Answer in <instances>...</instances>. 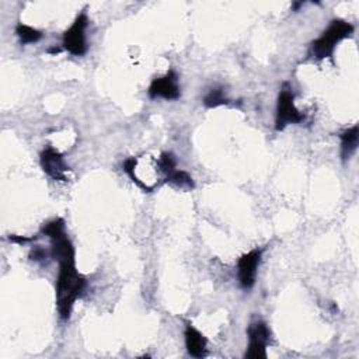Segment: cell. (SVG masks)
Masks as SVG:
<instances>
[{
	"instance_id": "obj_16",
	"label": "cell",
	"mask_w": 359,
	"mask_h": 359,
	"mask_svg": "<svg viewBox=\"0 0 359 359\" xmlns=\"http://www.w3.org/2000/svg\"><path fill=\"white\" fill-rule=\"evenodd\" d=\"M303 4H304L303 1H297V3H293V4H292V10H293V11H299V8H300Z\"/></svg>"
},
{
	"instance_id": "obj_9",
	"label": "cell",
	"mask_w": 359,
	"mask_h": 359,
	"mask_svg": "<svg viewBox=\"0 0 359 359\" xmlns=\"http://www.w3.org/2000/svg\"><path fill=\"white\" fill-rule=\"evenodd\" d=\"M39 164L43 172L53 181L65 182L69 180L67 172L70 171V167L66 164L63 154L57 149L46 146L39 154Z\"/></svg>"
},
{
	"instance_id": "obj_10",
	"label": "cell",
	"mask_w": 359,
	"mask_h": 359,
	"mask_svg": "<svg viewBox=\"0 0 359 359\" xmlns=\"http://www.w3.org/2000/svg\"><path fill=\"white\" fill-rule=\"evenodd\" d=\"M184 341L187 352L196 359H202L208 355V339L206 337L195 328L191 323L185 324L184 330Z\"/></svg>"
},
{
	"instance_id": "obj_2",
	"label": "cell",
	"mask_w": 359,
	"mask_h": 359,
	"mask_svg": "<svg viewBox=\"0 0 359 359\" xmlns=\"http://www.w3.org/2000/svg\"><path fill=\"white\" fill-rule=\"evenodd\" d=\"M355 27L341 18H334L330 21L328 27L321 32L318 38H316L310 43L309 56L314 60H323L325 57H332L337 45L345 39L352 36Z\"/></svg>"
},
{
	"instance_id": "obj_8",
	"label": "cell",
	"mask_w": 359,
	"mask_h": 359,
	"mask_svg": "<svg viewBox=\"0 0 359 359\" xmlns=\"http://www.w3.org/2000/svg\"><path fill=\"white\" fill-rule=\"evenodd\" d=\"M150 98H164L167 101H175L181 97V87L178 83V74L170 69L165 74L154 77L147 88Z\"/></svg>"
},
{
	"instance_id": "obj_15",
	"label": "cell",
	"mask_w": 359,
	"mask_h": 359,
	"mask_svg": "<svg viewBox=\"0 0 359 359\" xmlns=\"http://www.w3.org/2000/svg\"><path fill=\"white\" fill-rule=\"evenodd\" d=\"M36 237H24V236H17V234H10L8 241L15 243V244H25L29 241H35Z\"/></svg>"
},
{
	"instance_id": "obj_17",
	"label": "cell",
	"mask_w": 359,
	"mask_h": 359,
	"mask_svg": "<svg viewBox=\"0 0 359 359\" xmlns=\"http://www.w3.org/2000/svg\"><path fill=\"white\" fill-rule=\"evenodd\" d=\"M62 50V48H56V46H53V48H49L48 49V53H59Z\"/></svg>"
},
{
	"instance_id": "obj_7",
	"label": "cell",
	"mask_w": 359,
	"mask_h": 359,
	"mask_svg": "<svg viewBox=\"0 0 359 359\" xmlns=\"http://www.w3.org/2000/svg\"><path fill=\"white\" fill-rule=\"evenodd\" d=\"M262 259V248H252L243 254L237 261V278L244 290H250L255 285L257 271Z\"/></svg>"
},
{
	"instance_id": "obj_6",
	"label": "cell",
	"mask_w": 359,
	"mask_h": 359,
	"mask_svg": "<svg viewBox=\"0 0 359 359\" xmlns=\"http://www.w3.org/2000/svg\"><path fill=\"white\" fill-rule=\"evenodd\" d=\"M157 164L164 182H171L185 189L195 188V182L192 177L187 171L177 168V158L171 151H163L157 158Z\"/></svg>"
},
{
	"instance_id": "obj_4",
	"label": "cell",
	"mask_w": 359,
	"mask_h": 359,
	"mask_svg": "<svg viewBox=\"0 0 359 359\" xmlns=\"http://www.w3.org/2000/svg\"><path fill=\"white\" fill-rule=\"evenodd\" d=\"M87 27H88V17H87V13L84 8L76 15L72 25L63 32L62 49L67 50L73 56L86 55V52L88 49L87 36H86Z\"/></svg>"
},
{
	"instance_id": "obj_14",
	"label": "cell",
	"mask_w": 359,
	"mask_h": 359,
	"mask_svg": "<svg viewBox=\"0 0 359 359\" xmlns=\"http://www.w3.org/2000/svg\"><path fill=\"white\" fill-rule=\"evenodd\" d=\"M46 258V251L41 248L39 245H34L29 252V259L31 261H43Z\"/></svg>"
},
{
	"instance_id": "obj_1",
	"label": "cell",
	"mask_w": 359,
	"mask_h": 359,
	"mask_svg": "<svg viewBox=\"0 0 359 359\" xmlns=\"http://www.w3.org/2000/svg\"><path fill=\"white\" fill-rule=\"evenodd\" d=\"M41 234L50 240V255L59 264L55 283L56 307L60 320L67 321L74 303L86 293L87 279L76 266L74 245L66 233V224L62 217L42 224Z\"/></svg>"
},
{
	"instance_id": "obj_5",
	"label": "cell",
	"mask_w": 359,
	"mask_h": 359,
	"mask_svg": "<svg viewBox=\"0 0 359 359\" xmlns=\"http://www.w3.org/2000/svg\"><path fill=\"white\" fill-rule=\"evenodd\" d=\"M271 330L264 321H254L247 328L248 337V349L245 351V358L248 359H265L266 346L271 342Z\"/></svg>"
},
{
	"instance_id": "obj_13",
	"label": "cell",
	"mask_w": 359,
	"mask_h": 359,
	"mask_svg": "<svg viewBox=\"0 0 359 359\" xmlns=\"http://www.w3.org/2000/svg\"><path fill=\"white\" fill-rule=\"evenodd\" d=\"M227 104H230V98L226 95L223 87H213L203 97V105L208 108H216Z\"/></svg>"
},
{
	"instance_id": "obj_3",
	"label": "cell",
	"mask_w": 359,
	"mask_h": 359,
	"mask_svg": "<svg viewBox=\"0 0 359 359\" xmlns=\"http://www.w3.org/2000/svg\"><path fill=\"white\" fill-rule=\"evenodd\" d=\"M306 115L294 105V93L287 83H283L278 100H276V114H275V130L280 132L287 125L304 122Z\"/></svg>"
},
{
	"instance_id": "obj_12",
	"label": "cell",
	"mask_w": 359,
	"mask_h": 359,
	"mask_svg": "<svg viewBox=\"0 0 359 359\" xmlns=\"http://www.w3.org/2000/svg\"><path fill=\"white\" fill-rule=\"evenodd\" d=\"M15 35L18 36L20 39V43L21 45H29V43H36L38 41L42 39L43 34L42 31L31 27V25H27L24 22H18L15 25Z\"/></svg>"
},
{
	"instance_id": "obj_11",
	"label": "cell",
	"mask_w": 359,
	"mask_h": 359,
	"mask_svg": "<svg viewBox=\"0 0 359 359\" xmlns=\"http://www.w3.org/2000/svg\"><path fill=\"white\" fill-rule=\"evenodd\" d=\"M338 137L341 140V150L339 156L342 161L349 160L356 149H358V142H359V126L353 125L351 128H346L338 133Z\"/></svg>"
}]
</instances>
